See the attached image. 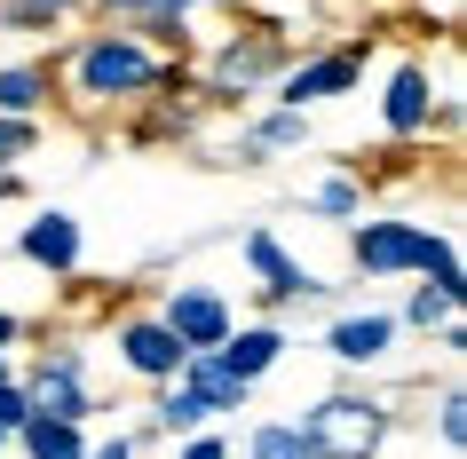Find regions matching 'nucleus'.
<instances>
[{
    "instance_id": "cd10ccee",
    "label": "nucleus",
    "mask_w": 467,
    "mask_h": 459,
    "mask_svg": "<svg viewBox=\"0 0 467 459\" xmlns=\"http://www.w3.org/2000/svg\"><path fill=\"white\" fill-rule=\"evenodd\" d=\"M88 459H135V443H127V435H111V443H96Z\"/></svg>"
},
{
    "instance_id": "dca6fc26",
    "label": "nucleus",
    "mask_w": 467,
    "mask_h": 459,
    "mask_svg": "<svg viewBox=\"0 0 467 459\" xmlns=\"http://www.w3.org/2000/svg\"><path fill=\"white\" fill-rule=\"evenodd\" d=\"M40 103H48V72L40 64H8L0 72V120H32Z\"/></svg>"
},
{
    "instance_id": "a878e982",
    "label": "nucleus",
    "mask_w": 467,
    "mask_h": 459,
    "mask_svg": "<svg viewBox=\"0 0 467 459\" xmlns=\"http://www.w3.org/2000/svg\"><path fill=\"white\" fill-rule=\"evenodd\" d=\"M317 206H325V214H357V183H325Z\"/></svg>"
},
{
    "instance_id": "412c9836",
    "label": "nucleus",
    "mask_w": 467,
    "mask_h": 459,
    "mask_svg": "<svg viewBox=\"0 0 467 459\" xmlns=\"http://www.w3.org/2000/svg\"><path fill=\"white\" fill-rule=\"evenodd\" d=\"M301 135H309V127H301V111H270V120L254 127V143H246V151H294Z\"/></svg>"
},
{
    "instance_id": "aec40b11",
    "label": "nucleus",
    "mask_w": 467,
    "mask_h": 459,
    "mask_svg": "<svg viewBox=\"0 0 467 459\" xmlns=\"http://www.w3.org/2000/svg\"><path fill=\"white\" fill-rule=\"evenodd\" d=\"M143 40L150 48H191V16H182V8H143Z\"/></svg>"
},
{
    "instance_id": "423d86ee",
    "label": "nucleus",
    "mask_w": 467,
    "mask_h": 459,
    "mask_svg": "<svg viewBox=\"0 0 467 459\" xmlns=\"http://www.w3.org/2000/svg\"><path fill=\"white\" fill-rule=\"evenodd\" d=\"M357 79H365V48L309 56V64H294V72H285V111H301V103H317V96H348Z\"/></svg>"
},
{
    "instance_id": "2f4dec72",
    "label": "nucleus",
    "mask_w": 467,
    "mask_h": 459,
    "mask_svg": "<svg viewBox=\"0 0 467 459\" xmlns=\"http://www.w3.org/2000/svg\"><path fill=\"white\" fill-rule=\"evenodd\" d=\"M0 381H8V357H0Z\"/></svg>"
},
{
    "instance_id": "ddd939ff",
    "label": "nucleus",
    "mask_w": 467,
    "mask_h": 459,
    "mask_svg": "<svg viewBox=\"0 0 467 459\" xmlns=\"http://www.w3.org/2000/svg\"><path fill=\"white\" fill-rule=\"evenodd\" d=\"M25 262H48V269H72L79 262V222L72 214H40V222H25Z\"/></svg>"
},
{
    "instance_id": "f3484780",
    "label": "nucleus",
    "mask_w": 467,
    "mask_h": 459,
    "mask_svg": "<svg viewBox=\"0 0 467 459\" xmlns=\"http://www.w3.org/2000/svg\"><path fill=\"white\" fill-rule=\"evenodd\" d=\"M72 8H88V0H0V25L40 32V25H56V16H72Z\"/></svg>"
},
{
    "instance_id": "9b49d317",
    "label": "nucleus",
    "mask_w": 467,
    "mask_h": 459,
    "mask_svg": "<svg viewBox=\"0 0 467 459\" xmlns=\"http://www.w3.org/2000/svg\"><path fill=\"white\" fill-rule=\"evenodd\" d=\"M246 262L254 269H262V277H270V286H262V293H270V301H317V277H309V269H294V262H285V254H277V238H262V230H254V238H246Z\"/></svg>"
},
{
    "instance_id": "4be33fe9",
    "label": "nucleus",
    "mask_w": 467,
    "mask_h": 459,
    "mask_svg": "<svg viewBox=\"0 0 467 459\" xmlns=\"http://www.w3.org/2000/svg\"><path fill=\"white\" fill-rule=\"evenodd\" d=\"M198 420H206V404H198L191 388L167 381V396H159V428H198Z\"/></svg>"
},
{
    "instance_id": "c85d7f7f",
    "label": "nucleus",
    "mask_w": 467,
    "mask_h": 459,
    "mask_svg": "<svg viewBox=\"0 0 467 459\" xmlns=\"http://www.w3.org/2000/svg\"><path fill=\"white\" fill-rule=\"evenodd\" d=\"M182 459H230V452H222L214 435H198V443H191V452H182Z\"/></svg>"
},
{
    "instance_id": "6ab92c4d",
    "label": "nucleus",
    "mask_w": 467,
    "mask_h": 459,
    "mask_svg": "<svg viewBox=\"0 0 467 459\" xmlns=\"http://www.w3.org/2000/svg\"><path fill=\"white\" fill-rule=\"evenodd\" d=\"M412 325H420V333H428V325H436V333H443V325H460V293H451V286H420L412 293Z\"/></svg>"
},
{
    "instance_id": "39448f33",
    "label": "nucleus",
    "mask_w": 467,
    "mask_h": 459,
    "mask_svg": "<svg viewBox=\"0 0 467 459\" xmlns=\"http://www.w3.org/2000/svg\"><path fill=\"white\" fill-rule=\"evenodd\" d=\"M174 340H182V357H206V349H222V340L238 333L230 325V309H222V293H206V286H182L167 301V317H159Z\"/></svg>"
},
{
    "instance_id": "6e6552de",
    "label": "nucleus",
    "mask_w": 467,
    "mask_h": 459,
    "mask_svg": "<svg viewBox=\"0 0 467 459\" xmlns=\"http://www.w3.org/2000/svg\"><path fill=\"white\" fill-rule=\"evenodd\" d=\"M119 349H127V364H135L143 381H174V372H182V340H174L159 317H135L119 333Z\"/></svg>"
},
{
    "instance_id": "5701e85b",
    "label": "nucleus",
    "mask_w": 467,
    "mask_h": 459,
    "mask_svg": "<svg viewBox=\"0 0 467 459\" xmlns=\"http://www.w3.org/2000/svg\"><path fill=\"white\" fill-rule=\"evenodd\" d=\"M436 435L451 443V452L467 443V396H460V388H443V404H436Z\"/></svg>"
},
{
    "instance_id": "1a4fd4ad",
    "label": "nucleus",
    "mask_w": 467,
    "mask_h": 459,
    "mask_svg": "<svg viewBox=\"0 0 467 459\" xmlns=\"http://www.w3.org/2000/svg\"><path fill=\"white\" fill-rule=\"evenodd\" d=\"M214 357L230 364V381H246V388H254L277 357H285V333H277V325H246V333H230V340H222Z\"/></svg>"
},
{
    "instance_id": "b1692460",
    "label": "nucleus",
    "mask_w": 467,
    "mask_h": 459,
    "mask_svg": "<svg viewBox=\"0 0 467 459\" xmlns=\"http://www.w3.org/2000/svg\"><path fill=\"white\" fill-rule=\"evenodd\" d=\"M32 143H40V127H32V120H0V167H8V159H25Z\"/></svg>"
},
{
    "instance_id": "f8f14e48",
    "label": "nucleus",
    "mask_w": 467,
    "mask_h": 459,
    "mask_svg": "<svg viewBox=\"0 0 467 459\" xmlns=\"http://www.w3.org/2000/svg\"><path fill=\"white\" fill-rule=\"evenodd\" d=\"M428 111H436V88H428V72H420V64H404V72L389 79V135H420V127H428Z\"/></svg>"
},
{
    "instance_id": "a211bd4d",
    "label": "nucleus",
    "mask_w": 467,
    "mask_h": 459,
    "mask_svg": "<svg viewBox=\"0 0 467 459\" xmlns=\"http://www.w3.org/2000/svg\"><path fill=\"white\" fill-rule=\"evenodd\" d=\"M246 459H309V443H301V428H294V420H270V428H254Z\"/></svg>"
},
{
    "instance_id": "f03ea898",
    "label": "nucleus",
    "mask_w": 467,
    "mask_h": 459,
    "mask_svg": "<svg viewBox=\"0 0 467 459\" xmlns=\"http://www.w3.org/2000/svg\"><path fill=\"white\" fill-rule=\"evenodd\" d=\"M357 269H372V277L420 269L428 286H451V293H460V254H451V238L420 230V222H365V230H357Z\"/></svg>"
},
{
    "instance_id": "f257e3e1",
    "label": "nucleus",
    "mask_w": 467,
    "mask_h": 459,
    "mask_svg": "<svg viewBox=\"0 0 467 459\" xmlns=\"http://www.w3.org/2000/svg\"><path fill=\"white\" fill-rule=\"evenodd\" d=\"M167 64L135 40V32H96V40H79L72 48V96L88 103H119V96H150V88H167Z\"/></svg>"
},
{
    "instance_id": "393cba45",
    "label": "nucleus",
    "mask_w": 467,
    "mask_h": 459,
    "mask_svg": "<svg viewBox=\"0 0 467 459\" xmlns=\"http://www.w3.org/2000/svg\"><path fill=\"white\" fill-rule=\"evenodd\" d=\"M25 388H8V381H0V435H16V428H25Z\"/></svg>"
},
{
    "instance_id": "0eeeda50",
    "label": "nucleus",
    "mask_w": 467,
    "mask_h": 459,
    "mask_svg": "<svg viewBox=\"0 0 467 459\" xmlns=\"http://www.w3.org/2000/svg\"><path fill=\"white\" fill-rule=\"evenodd\" d=\"M25 404L48 412V420H88V388H79V357H72V349H56V357L32 372Z\"/></svg>"
},
{
    "instance_id": "2eb2a0df",
    "label": "nucleus",
    "mask_w": 467,
    "mask_h": 459,
    "mask_svg": "<svg viewBox=\"0 0 467 459\" xmlns=\"http://www.w3.org/2000/svg\"><path fill=\"white\" fill-rule=\"evenodd\" d=\"M25 452L32 459H88V443H79V420H48V412H25Z\"/></svg>"
},
{
    "instance_id": "c756f323",
    "label": "nucleus",
    "mask_w": 467,
    "mask_h": 459,
    "mask_svg": "<svg viewBox=\"0 0 467 459\" xmlns=\"http://www.w3.org/2000/svg\"><path fill=\"white\" fill-rule=\"evenodd\" d=\"M16 191H25V183H16V174H8V167H0V198H16Z\"/></svg>"
},
{
    "instance_id": "4468645a",
    "label": "nucleus",
    "mask_w": 467,
    "mask_h": 459,
    "mask_svg": "<svg viewBox=\"0 0 467 459\" xmlns=\"http://www.w3.org/2000/svg\"><path fill=\"white\" fill-rule=\"evenodd\" d=\"M389 340H396V317H341V325H333V357L372 364V357H389Z\"/></svg>"
},
{
    "instance_id": "7c9ffc66",
    "label": "nucleus",
    "mask_w": 467,
    "mask_h": 459,
    "mask_svg": "<svg viewBox=\"0 0 467 459\" xmlns=\"http://www.w3.org/2000/svg\"><path fill=\"white\" fill-rule=\"evenodd\" d=\"M167 8H182V16H191V8H198V0H167Z\"/></svg>"
},
{
    "instance_id": "20e7f679",
    "label": "nucleus",
    "mask_w": 467,
    "mask_h": 459,
    "mask_svg": "<svg viewBox=\"0 0 467 459\" xmlns=\"http://www.w3.org/2000/svg\"><path fill=\"white\" fill-rule=\"evenodd\" d=\"M277 64H285V40H277V32H246V40H230V48L206 64V96H254Z\"/></svg>"
},
{
    "instance_id": "bb28decb",
    "label": "nucleus",
    "mask_w": 467,
    "mask_h": 459,
    "mask_svg": "<svg viewBox=\"0 0 467 459\" xmlns=\"http://www.w3.org/2000/svg\"><path fill=\"white\" fill-rule=\"evenodd\" d=\"M96 8H111V16H143V8H167V0H96Z\"/></svg>"
},
{
    "instance_id": "7ed1b4c3",
    "label": "nucleus",
    "mask_w": 467,
    "mask_h": 459,
    "mask_svg": "<svg viewBox=\"0 0 467 459\" xmlns=\"http://www.w3.org/2000/svg\"><path fill=\"white\" fill-rule=\"evenodd\" d=\"M309 459H372L380 452V435H389V412L372 404V396H325L309 420H294Z\"/></svg>"
},
{
    "instance_id": "9d476101",
    "label": "nucleus",
    "mask_w": 467,
    "mask_h": 459,
    "mask_svg": "<svg viewBox=\"0 0 467 459\" xmlns=\"http://www.w3.org/2000/svg\"><path fill=\"white\" fill-rule=\"evenodd\" d=\"M174 388H191L206 412H238V404H246V381H230V364H222L214 349H206V357H182Z\"/></svg>"
},
{
    "instance_id": "473e14b6",
    "label": "nucleus",
    "mask_w": 467,
    "mask_h": 459,
    "mask_svg": "<svg viewBox=\"0 0 467 459\" xmlns=\"http://www.w3.org/2000/svg\"><path fill=\"white\" fill-rule=\"evenodd\" d=\"M0 443H8V435H0Z\"/></svg>"
}]
</instances>
